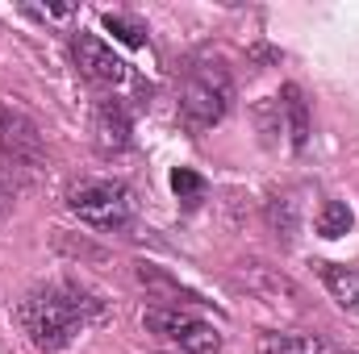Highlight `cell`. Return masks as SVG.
<instances>
[{"label": "cell", "mask_w": 359, "mask_h": 354, "mask_svg": "<svg viewBox=\"0 0 359 354\" xmlns=\"http://www.w3.org/2000/svg\"><path fill=\"white\" fill-rule=\"evenodd\" d=\"M142 325L155 338L180 346L184 354H217V346H222L217 325H209V321H201L192 313H180V309H147L142 313Z\"/></svg>", "instance_id": "obj_5"}, {"label": "cell", "mask_w": 359, "mask_h": 354, "mask_svg": "<svg viewBox=\"0 0 359 354\" xmlns=\"http://www.w3.org/2000/svg\"><path fill=\"white\" fill-rule=\"evenodd\" d=\"M230 100H234V80H230L226 63H217V59L196 63L180 92V125L192 134H205L230 113Z\"/></svg>", "instance_id": "obj_2"}, {"label": "cell", "mask_w": 359, "mask_h": 354, "mask_svg": "<svg viewBox=\"0 0 359 354\" xmlns=\"http://www.w3.org/2000/svg\"><path fill=\"white\" fill-rule=\"evenodd\" d=\"M268 225L280 242H292V238H297V229H301V200H297L292 192L268 200Z\"/></svg>", "instance_id": "obj_12"}, {"label": "cell", "mask_w": 359, "mask_h": 354, "mask_svg": "<svg viewBox=\"0 0 359 354\" xmlns=\"http://www.w3.org/2000/svg\"><path fill=\"white\" fill-rule=\"evenodd\" d=\"M67 208L84 225L104 229V234H117V229H126L134 221V196L117 179H84L80 187L67 192Z\"/></svg>", "instance_id": "obj_3"}, {"label": "cell", "mask_w": 359, "mask_h": 354, "mask_svg": "<svg viewBox=\"0 0 359 354\" xmlns=\"http://www.w3.org/2000/svg\"><path fill=\"white\" fill-rule=\"evenodd\" d=\"M318 267V275H322V283H326V292L343 304V309H359V267H343V263H313Z\"/></svg>", "instance_id": "obj_9"}, {"label": "cell", "mask_w": 359, "mask_h": 354, "mask_svg": "<svg viewBox=\"0 0 359 354\" xmlns=\"http://www.w3.org/2000/svg\"><path fill=\"white\" fill-rule=\"evenodd\" d=\"M72 59H76V67H80V76H88L92 84H100V88H121L126 80H130V67L113 55V46L109 42H100L96 34H76L72 38Z\"/></svg>", "instance_id": "obj_6"}, {"label": "cell", "mask_w": 359, "mask_h": 354, "mask_svg": "<svg viewBox=\"0 0 359 354\" xmlns=\"http://www.w3.org/2000/svg\"><path fill=\"white\" fill-rule=\"evenodd\" d=\"M104 29H109L121 46H142V42H147V38H142L147 29H142L138 21H130V17H117V13H104Z\"/></svg>", "instance_id": "obj_14"}, {"label": "cell", "mask_w": 359, "mask_h": 354, "mask_svg": "<svg viewBox=\"0 0 359 354\" xmlns=\"http://www.w3.org/2000/svg\"><path fill=\"white\" fill-rule=\"evenodd\" d=\"M276 113L288 125L292 150H305V142H309V104H305V92L297 88V84H284L280 96H276Z\"/></svg>", "instance_id": "obj_8"}, {"label": "cell", "mask_w": 359, "mask_h": 354, "mask_svg": "<svg viewBox=\"0 0 359 354\" xmlns=\"http://www.w3.org/2000/svg\"><path fill=\"white\" fill-rule=\"evenodd\" d=\"M109 304L104 296L80 283V279H50V283H38L21 296L17 304V325L21 334L46 354L67 351L84 330H92L96 321H104Z\"/></svg>", "instance_id": "obj_1"}, {"label": "cell", "mask_w": 359, "mask_h": 354, "mask_svg": "<svg viewBox=\"0 0 359 354\" xmlns=\"http://www.w3.org/2000/svg\"><path fill=\"white\" fill-rule=\"evenodd\" d=\"M92 134H96V146L104 155H117L130 146V108L121 100H100L96 113H92Z\"/></svg>", "instance_id": "obj_7"}, {"label": "cell", "mask_w": 359, "mask_h": 354, "mask_svg": "<svg viewBox=\"0 0 359 354\" xmlns=\"http://www.w3.org/2000/svg\"><path fill=\"white\" fill-rule=\"evenodd\" d=\"M138 279H142V288H147L155 300H172V304H205L192 288H184V283H176V279H168L159 267H151V263L138 267Z\"/></svg>", "instance_id": "obj_11"}, {"label": "cell", "mask_w": 359, "mask_h": 354, "mask_svg": "<svg viewBox=\"0 0 359 354\" xmlns=\"http://www.w3.org/2000/svg\"><path fill=\"white\" fill-rule=\"evenodd\" d=\"M351 225H355V217H351V208L343 200L322 204V213H318V234L322 238H343V234H351Z\"/></svg>", "instance_id": "obj_13"}, {"label": "cell", "mask_w": 359, "mask_h": 354, "mask_svg": "<svg viewBox=\"0 0 359 354\" xmlns=\"http://www.w3.org/2000/svg\"><path fill=\"white\" fill-rule=\"evenodd\" d=\"M259 354H351V351H339V346H330L313 334H264Z\"/></svg>", "instance_id": "obj_10"}, {"label": "cell", "mask_w": 359, "mask_h": 354, "mask_svg": "<svg viewBox=\"0 0 359 354\" xmlns=\"http://www.w3.org/2000/svg\"><path fill=\"white\" fill-rule=\"evenodd\" d=\"M13 208V183H8V176H4V167H0V217Z\"/></svg>", "instance_id": "obj_16"}, {"label": "cell", "mask_w": 359, "mask_h": 354, "mask_svg": "<svg viewBox=\"0 0 359 354\" xmlns=\"http://www.w3.org/2000/svg\"><path fill=\"white\" fill-rule=\"evenodd\" d=\"M0 163L17 171H38L46 167V142L42 129L8 100H0Z\"/></svg>", "instance_id": "obj_4"}, {"label": "cell", "mask_w": 359, "mask_h": 354, "mask_svg": "<svg viewBox=\"0 0 359 354\" xmlns=\"http://www.w3.org/2000/svg\"><path fill=\"white\" fill-rule=\"evenodd\" d=\"M172 187H176V196L184 204H201V196H205V179L196 176V171H188V167L172 171Z\"/></svg>", "instance_id": "obj_15"}]
</instances>
